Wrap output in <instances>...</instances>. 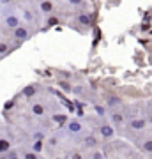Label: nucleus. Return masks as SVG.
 I'll return each instance as SVG.
<instances>
[{
    "label": "nucleus",
    "mask_w": 152,
    "mask_h": 159,
    "mask_svg": "<svg viewBox=\"0 0 152 159\" xmlns=\"http://www.w3.org/2000/svg\"><path fill=\"white\" fill-rule=\"evenodd\" d=\"M39 7L44 14H50L53 11V2L51 0H39Z\"/></svg>",
    "instance_id": "nucleus-6"
},
{
    "label": "nucleus",
    "mask_w": 152,
    "mask_h": 159,
    "mask_svg": "<svg viewBox=\"0 0 152 159\" xmlns=\"http://www.w3.org/2000/svg\"><path fill=\"white\" fill-rule=\"evenodd\" d=\"M11 148V142L7 136H0V154H6Z\"/></svg>",
    "instance_id": "nucleus-8"
},
{
    "label": "nucleus",
    "mask_w": 152,
    "mask_h": 159,
    "mask_svg": "<svg viewBox=\"0 0 152 159\" xmlns=\"http://www.w3.org/2000/svg\"><path fill=\"white\" fill-rule=\"evenodd\" d=\"M35 90H37V89H35L34 85H28V87L23 89V96H25V97H32L35 94Z\"/></svg>",
    "instance_id": "nucleus-12"
},
{
    "label": "nucleus",
    "mask_w": 152,
    "mask_h": 159,
    "mask_svg": "<svg viewBox=\"0 0 152 159\" xmlns=\"http://www.w3.org/2000/svg\"><path fill=\"white\" fill-rule=\"evenodd\" d=\"M96 111H97V115H99V117H104V113H106V111H104V108H103V106H99V104H96Z\"/></svg>",
    "instance_id": "nucleus-19"
},
{
    "label": "nucleus",
    "mask_w": 152,
    "mask_h": 159,
    "mask_svg": "<svg viewBox=\"0 0 152 159\" xmlns=\"http://www.w3.org/2000/svg\"><path fill=\"white\" fill-rule=\"evenodd\" d=\"M69 4H71V6H81L83 0H69Z\"/></svg>",
    "instance_id": "nucleus-21"
},
{
    "label": "nucleus",
    "mask_w": 152,
    "mask_h": 159,
    "mask_svg": "<svg viewBox=\"0 0 152 159\" xmlns=\"http://www.w3.org/2000/svg\"><path fill=\"white\" fill-rule=\"evenodd\" d=\"M11 0H0V4H9Z\"/></svg>",
    "instance_id": "nucleus-22"
},
{
    "label": "nucleus",
    "mask_w": 152,
    "mask_h": 159,
    "mask_svg": "<svg viewBox=\"0 0 152 159\" xmlns=\"http://www.w3.org/2000/svg\"><path fill=\"white\" fill-rule=\"evenodd\" d=\"M104 157H106V156H104L103 152H97V150L92 154V159H104Z\"/></svg>",
    "instance_id": "nucleus-20"
},
{
    "label": "nucleus",
    "mask_w": 152,
    "mask_h": 159,
    "mask_svg": "<svg viewBox=\"0 0 152 159\" xmlns=\"http://www.w3.org/2000/svg\"><path fill=\"white\" fill-rule=\"evenodd\" d=\"M127 127L133 131H143L147 127V120L145 119H133V120H129Z\"/></svg>",
    "instance_id": "nucleus-2"
},
{
    "label": "nucleus",
    "mask_w": 152,
    "mask_h": 159,
    "mask_svg": "<svg viewBox=\"0 0 152 159\" xmlns=\"http://www.w3.org/2000/svg\"><path fill=\"white\" fill-rule=\"evenodd\" d=\"M0 159H7V157H6V154H0Z\"/></svg>",
    "instance_id": "nucleus-23"
},
{
    "label": "nucleus",
    "mask_w": 152,
    "mask_h": 159,
    "mask_svg": "<svg viewBox=\"0 0 152 159\" xmlns=\"http://www.w3.org/2000/svg\"><path fill=\"white\" fill-rule=\"evenodd\" d=\"M4 23H6V27H9V29L14 30L18 25H20V18H18L16 14L9 12V14H6V16H4Z\"/></svg>",
    "instance_id": "nucleus-1"
},
{
    "label": "nucleus",
    "mask_w": 152,
    "mask_h": 159,
    "mask_svg": "<svg viewBox=\"0 0 152 159\" xmlns=\"http://www.w3.org/2000/svg\"><path fill=\"white\" fill-rule=\"evenodd\" d=\"M7 51H9V44L6 41H0V55H6Z\"/></svg>",
    "instance_id": "nucleus-16"
},
{
    "label": "nucleus",
    "mask_w": 152,
    "mask_h": 159,
    "mask_svg": "<svg viewBox=\"0 0 152 159\" xmlns=\"http://www.w3.org/2000/svg\"><path fill=\"white\" fill-rule=\"evenodd\" d=\"M30 110H32V113H34L35 117H43V115H44V106H43L41 102H32Z\"/></svg>",
    "instance_id": "nucleus-7"
},
{
    "label": "nucleus",
    "mask_w": 152,
    "mask_h": 159,
    "mask_svg": "<svg viewBox=\"0 0 152 159\" xmlns=\"http://www.w3.org/2000/svg\"><path fill=\"white\" fill-rule=\"evenodd\" d=\"M99 133H101L103 138L110 140V138H113V133H115V131H113V127H112L110 124H106V122H104V124L99 125Z\"/></svg>",
    "instance_id": "nucleus-5"
},
{
    "label": "nucleus",
    "mask_w": 152,
    "mask_h": 159,
    "mask_svg": "<svg viewBox=\"0 0 152 159\" xmlns=\"http://www.w3.org/2000/svg\"><path fill=\"white\" fill-rule=\"evenodd\" d=\"M85 147H89V148H96V147H97V140H96V136H87V138H85Z\"/></svg>",
    "instance_id": "nucleus-11"
},
{
    "label": "nucleus",
    "mask_w": 152,
    "mask_h": 159,
    "mask_svg": "<svg viewBox=\"0 0 152 159\" xmlns=\"http://www.w3.org/2000/svg\"><path fill=\"white\" fill-rule=\"evenodd\" d=\"M6 157L7 159H20V152L14 150V148H9V150L6 152Z\"/></svg>",
    "instance_id": "nucleus-13"
},
{
    "label": "nucleus",
    "mask_w": 152,
    "mask_h": 159,
    "mask_svg": "<svg viewBox=\"0 0 152 159\" xmlns=\"http://www.w3.org/2000/svg\"><path fill=\"white\" fill-rule=\"evenodd\" d=\"M150 106H152V102H150Z\"/></svg>",
    "instance_id": "nucleus-25"
},
{
    "label": "nucleus",
    "mask_w": 152,
    "mask_h": 159,
    "mask_svg": "<svg viewBox=\"0 0 152 159\" xmlns=\"http://www.w3.org/2000/svg\"><path fill=\"white\" fill-rule=\"evenodd\" d=\"M149 122H150V124H152V113H150V117H149Z\"/></svg>",
    "instance_id": "nucleus-24"
},
{
    "label": "nucleus",
    "mask_w": 152,
    "mask_h": 159,
    "mask_svg": "<svg viewBox=\"0 0 152 159\" xmlns=\"http://www.w3.org/2000/svg\"><path fill=\"white\" fill-rule=\"evenodd\" d=\"M141 150L147 152V154H152V138L143 140V143H141Z\"/></svg>",
    "instance_id": "nucleus-10"
},
{
    "label": "nucleus",
    "mask_w": 152,
    "mask_h": 159,
    "mask_svg": "<svg viewBox=\"0 0 152 159\" xmlns=\"http://www.w3.org/2000/svg\"><path fill=\"white\" fill-rule=\"evenodd\" d=\"M67 131H69V133H73V134H80V133L83 131V125H81V122H80V120L73 119V120H69Z\"/></svg>",
    "instance_id": "nucleus-3"
},
{
    "label": "nucleus",
    "mask_w": 152,
    "mask_h": 159,
    "mask_svg": "<svg viewBox=\"0 0 152 159\" xmlns=\"http://www.w3.org/2000/svg\"><path fill=\"white\" fill-rule=\"evenodd\" d=\"M118 104H120V99H118V97H110V99H108V106H118Z\"/></svg>",
    "instance_id": "nucleus-17"
},
{
    "label": "nucleus",
    "mask_w": 152,
    "mask_h": 159,
    "mask_svg": "<svg viewBox=\"0 0 152 159\" xmlns=\"http://www.w3.org/2000/svg\"><path fill=\"white\" fill-rule=\"evenodd\" d=\"M23 159H41V156L37 152H32V150H27L23 152Z\"/></svg>",
    "instance_id": "nucleus-14"
},
{
    "label": "nucleus",
    "mask_w": 152,
    "mask_h": 159,
    "mask_svg": "<svg viewBox=\"0 0 152 159\" xmlns=\"http://www.w3.org/2000/svg\"><path fill=\"white\" fill-rule=\"evenodd\" d=\"M58 85H60V89H64V90H66V92H71V89H73V87L69 85L67 81H60Z\"/></svg>",
    "instance_id": "nucleus-18"
},
{
    "label": "nucleus",
    "mask_w": 152,
    "mask_h": 159,
    "mask_svg": "<svg viewBox=\"0 0 152 159\" xmlns=\"http://www.w3.org/2000/svg\"><path fill=\"white\" fill-rule=\"evenodd\" d=\"M14 37H16V41H25L28 37V30L27 27H23V25H18L16 29H14Z\"/></svg>",
    "instance_id": "nucleus-4"
},
{
    "label": "nucleus",
    "mask_w": 152,
    "mask_h": 159,
    "mask_svg": "<svg viewBox=\"0 0 152 159\" xmlns=\"http://www.w3.org/2000/svg\"><path fill=\"white\" fill-rule=\"evenodd\" d=\"M78 21L81 23L83 27H90L92 20H90V14H89V12H80V14H78Z\"/></svg>",
    "instance_id": "nucleus-9"
},
{
    "label": "nucleus",
    "mask_w": 152,
    "mask_h": 159,
    "mask_svg": "<svg viewBox=\"0 0 152 159\" xmlns=\"http://www.w3.org/2000/svg\"><path fill=\"white\" fill-rule=\"evenodd\" d=\"M112 120H113V124H122L124 122V115L115 111V113H112Z\"/></svg>",
    "instance_id": "nucleus-15"
}]
</instances>
